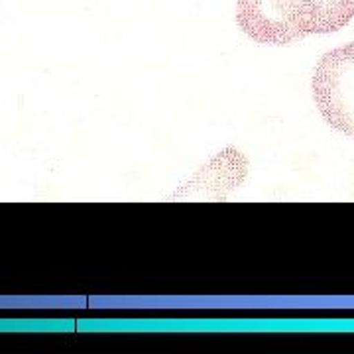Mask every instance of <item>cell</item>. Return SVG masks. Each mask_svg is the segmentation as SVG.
I'll list each match as a JSON object with an SVG mask.
<instances>
[{
	"label": "cell",
	"instance_id": "1",
	"mask_svg": "<svg viewBox=\"0 0 354 354\" xmlns=\"http://www.w3.org/2000/svg\"><path fill=\"white\" fill-rule=\"evenodd\" d=\"M311 85L323 118L335 130L354 138V41L321 57Z\"/></svg>",
	"mask_w": 354,
	"mask_h": 354
},
{
	"label": "cell",
	"instance_id": "2",
	"mask_svg": "<svg viewBox=\"0 0 354 354\" xmlns=\"http://www.w3.org/2000/svg\"><path fill=\"white\" fill-rule=\"evenodd\" d=\"M295 41L339 32L354 18V0H274Z\"/></svg>",
	"mask_w": 354,
	"mask_h": 354
}]
</instances>
